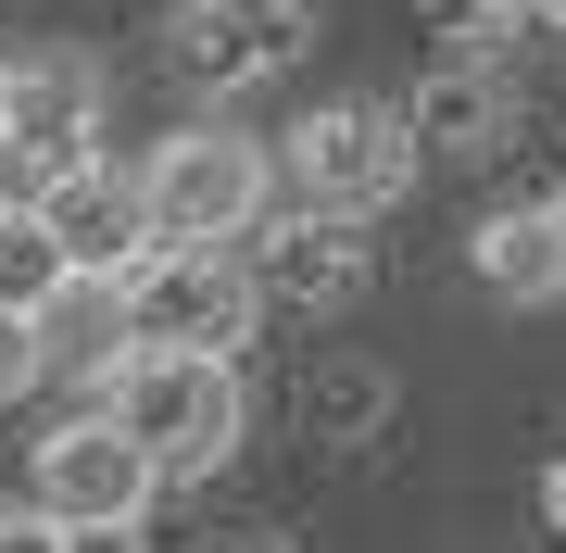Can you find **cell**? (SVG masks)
Segmentation results:
<instances>
[{
    "instance_id": "cell-19",
    "label": "cell",
    "mask_w": 566,
    "mask_h": 553,
    "mask_svg": "<svg viewBox=\"0 0 566 553\" xmlns=\"http://www.w3.org/2000/svg\"><path fill=\"white\" fill-rule=\"evenodd\" d=\"M516 13H528V25H542V39H566V0H516Z\"/></svg>"
},
{
    "instance_id": "cell-7",
    "label": "cell",
    "mask_w": 566,
    "mask_h": 553,
    "mask_svg": "<svg viewBox=\"0 0 566 553\" xmlns=\"http://www.w3.org/2000/svg\"><path fill=\"white\" fill-rule=\"evenodd\" d=\"M315 39V0H177L164 13V51H177V76L189 88H264V76H290Z\"/></svg>"
},
{
    "instance_id": "cell-1",
    "label": "cell",
    "mask_w": 566,
    "mask_h": 553,
    "mask_svg": "<svg viewBox=\"0 0 566 553\" xmlns=\"http://www.w3.org/2000/svg\"><path fill=\"white\" fill-rule=\"evenodd\" d=\"M88 403L151 453L164 491H177V478H214L227 453H240V415H252L240 403V352H114V365L88 377Z\"/></svg>"
},
{
    "instance_id": "cell-2",
    "label": "cell",
    "mask_w": 566,
    "mask_h": 553,
    "mask_svg": "<svg viewBox=\"0 0 566 553\" xmlns=\"http://www.w3.org/2000/svg\"><path fill=\"white\" fill-rule=\"evenodd\" d=\"M264 164H277V202L365 226V214H390V202H403L416 139H403V114H390V102H315L290 139H264Z\"/></svg>"
},
{
    "instance_id": "cell-12",
    "label": "cell",
    "mask_w": 566,
    "mask_h": 553,
    "mask_svg": "<svg viewBox=\"0 0 566 553\" xmlns=\"http://www.w3.org/2000/svg\"><path fill=\"white\" fill-rule=\"evenodd\" d=\"M39 377H102L114 352H126V315H114V277H63L39 315Z\"/></svg>"
},
{
    "instance_id": "cell-18",
    "label": "cell",
    "mask_w": 566,
    "mask_h": 553,
    "mask_svg": "<svg viewBox=\"0 0 566 553\" xmlns=\"http://www.w3.org/2000/svg\"><path fill=\"white\" fill-rule=\"evenodd\" d=\"M63 553H139V529H63Z\"/></svg>"
},
{
    "instance_id": "cell-6",
    "label": "cell",
    "mask_w": 566,
    "mask_h": 553,
    "mask_svg": "<svg viewBox=\"0 0 566 553\" xmlns=\"http://www.w3.org/2000/svg\"><path fill=\"white\" fill-rule=\"evenodd\" d=\"M25 503H39L51 529H139V515L164 503V478H151V453L88 403V415H63V428L39 440V491Z\"/></svg>"
},
{
    "instance_id": "cell-3",
    "label": "cell",
    "mask_w": 566,
    "mask_h": 553,
    "mask_svg": "<svg viewBox=\"0 0 566 553\" xmlns=\"http://www.w3.org/2000/svg\"><path fill=\"white\" fill-rule=\"evenodd\" d=\"M114 315H126V352H240L264 302L227 265V240H151L114 277Z\"/></svg>"
},
{
    "instance_id": "cell-5",
    "label": "cell",
    "mask_w": 566,
    "mask_h": 553,
    "mask_svg": "<svg viewBox=\"0 0 566 553\" xmlns=\"http://www.w3.org/2000/svg\"><path fill=\"white\" fill-rule=\"evenodd\" d=\"M102 151V63L88 51H39L0 63V202H39L63 164Z\"/></svg>"
},
{
    "instance_id": "cell-11",
    "label": "cell",
    "mask_w": 566,
    "mask_h": 553,
    "mask_svg": "<svg viewBox=\"0 0 566 553\" xmlns=\"http://www.w3.org/2000/svg\"><path fill=\"white\" fill-rule=\"evenodd\" d=\"M465 265L504 289V302H554V289H566V189H554V202H504V214H479Z\"/></svg>"
},
{
    "instance_id": "cell-20",
    "label": "cell",
    "mask_w": 566,
    "mask_h": 553,
    "mask_svg": "<svg viewBox=\"0 0 566 553\" xmlns=\"http://www.w3.org/2000/svg\"><path fill=\"white\" fill-rule=\"evenodd\" d=\"M542 515H554V541H566V466H554V478H542Z\"/></svg>"
},
{
    "instance_id": "cell-4",
    "label": "cell",
    "mask_w": 566,
    "mask_h": 553,
    "mask_svg": "<svg viewBox=\"0 0 566 553\" xmlns=\"http://www.w3.org/2000/svg\"><path fill=\"white\" fill-rule=\"evenodd\" d=\"M126 189H139L151 240H240L277 202V164L240 126H177V139H151V164H126Z\"/></svg>"
},
{
    "instance_id": "cell-15",
    "label": "cell",
    "mask_w": 566,
    "mask_h": 553,
    "mask_svg": "<svg viewBox=\"0 0 566 553\" xmlns=\"http://www.w3.org/2000/svg\"><path fill=\"white\" fill-rule=\"evenodd\" d=\"M428 25H441L453 51H479L491 25H516V0H428Z\"/></svg>"
},
{
    "instance_id": "cell-8",
    "label": "cell",
    "mask_w": 566,
    "mask_h": 553,
    "mask_svg": "<svg viewBox=\"0 0 566 553\" xmlns=\"http://www.w3.org/2000/svg\"><path fill=\"white\" fill-rule=\"evenodd\" d=\"M227 265L252 277V302H303V315H315V302H353V289H365V240H353L340 214L264 202L240 240H227Z\"/></svg>"
},
{
    "instance_id": "cell-16",
    "label": "cell",
    "mask_w": 566,
    "mask_h": 553,
    "mask_svg": "<svg viewBox=\"0 0 566 553\" xmlns=\"http://www.w3.org/2000/svg\"><path fill=\"white\" fill-rule=\"evenodd\" d=\"M25 390H39V328L0 315V403H25Z\"/></svg>"
},
{
    "instance_id": "cell-9",
    "label": "cell",
    "mask_w": 566,
    "mask_h": 553,
    "mask_svg": "<svg viewBox=\"0 0 566 553\" xmlns=\"http://www.w3.org/2000/svg\"><path fill=\"white\" fill-rule=\"evenodd\" d=\"M25 214L51 226V252H63L76 277H126V265L151 252V226H139V189H126V164H114V151L63 164V177H51V189H39Z\"/></svg>"
},
{
    "instance_id": "cell-17",
    "label": "cell",
    "mask_w": 566,
    "mask_h": 553,
    "mask_svg": "<svg viewBox=\"0 0 566 553\" xmlns=\"http://www.w3.org/2000/svg\"><path fill=\"white\" fill-rule=\"evenodd\" d=\"M0 553H63V529H51L39 503H0Z\"/></svg>"
},
{
    "instance_id": "cell-14",
    "label": "cell",
    "mask_w": 566,
    "mask_h": 553,
    "mask_svg": "<svg viewBox=\"0 0 566 553\" xmlns=\"http://www.w3.org/2000/svg\"><path fill=\"white\" fill-rule=\"evenodd\" d=\"M378 403H390L378 377H327V390H303V415H315V428H378Z\"/></svg>"
},
{
    "instance_id": "cell-10",
    "label": "cell",
    "mask_w": 566,
    "mask_h": 553,
    "mask_svg": "<svg viewBox=\"0 0 566 553\" xmlns=\"http://www.w3.org/2000/svg\"><path fill=\"white\" fill-rule=\"evenodd\" d=\"M403 114V139L416 151H441V164H479L491 139H504V114H516V88H504V63H479V51H453L441 76H416V102H390Z\"/></svg>"
},
{
    "instance_id": "cell-13",
    "label": "cell",
    "mask_w": 566,
    "mask_h": 553,
    "mask_svg": "<svg viewBox=\"0 0 566 553\" xmlns=\"http://www.w3.org/2000/svg\"><path fill=\"white\" fill-rule=\"evenodd\" d=\"M63 277H76V265L51 252V226L25 214V202H0V315H39Z\"/></svg>"
}]
</instances>
